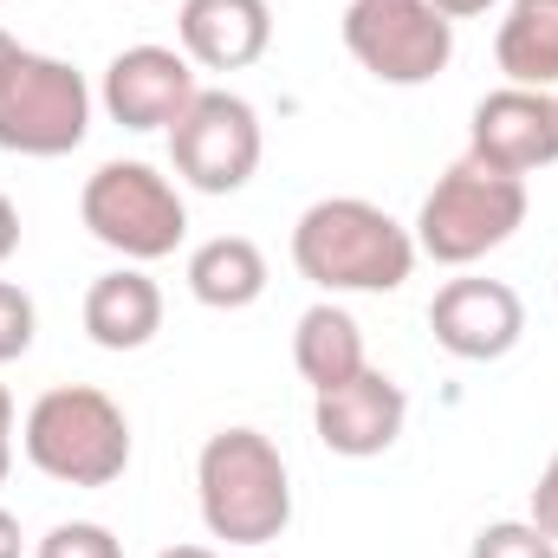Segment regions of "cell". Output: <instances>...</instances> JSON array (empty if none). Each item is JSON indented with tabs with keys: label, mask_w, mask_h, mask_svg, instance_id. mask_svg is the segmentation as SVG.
Masks as SVG:
<instances>
[{
	"label": "cell",
	"mask_w": 558,
	"mask_h": 558,
	"mask_svg": "<svg viewBox=\"0 0 558 558\" xmlns=\"http://www.w3.org/2000/svg\"><path fill=\"white\" fill-rule=\"evenodd\" d=\"M292 267L318 292H397L416 274V234L364 195H331L299 215Z\"/></svg>",
	"instance_id": "6da1fadb"
},
{
	"label": "cell",
	"mask_w": 558,
	"mask_h": 558,
	"mask_svg": "<svg viewBox=\"0 0 558 558\" xmlns=\"http://www.w3.org/2000/svg\"><path fill=\"white\" fill-rule=\"evenodd\" d=\"M195 494H202V526L221 546H274L292 526V474L274 435L260 428L208 435L195 461Z\"/></svg>",
	"instance_id": "7a4b0ae2"
},
{
	"label": "cell",
	"mask_w": 558,
	"mask_h": 558,
	"mask_svg": "<svg viewBox=\"0 0 558 558\" xmlns=\"http://www.w3.org/2000/svg\"><path fill=\"white\" fill-rule=\"evenodd\" d=\"M20 448L46 481L65 487H111L131 468V416L92 390V384H59L46 390L26 422H20Z\"/></svg>",
	"instance_id": "3957f363"
},
{
	"label": "cell",
	"mask_w": 558,
	"mask_h": 558,
	"mask_svg": "<svg viewBox=\"0 0 558 558\" xmlns=\"http://www.w3.org/2000/svg\"><path fill=\"white\" fill-rule=\"evenodd\" d=\"M520 221H526V182L461 156L422 195L416 254H428L435 267H474L494 247H507L520 234Z\"/></svg>",
	"instance_id": "277c9868"
},
{
	"label": "cell",
	"mask_w": 558,
	"mask_h": 558,
	"mask_svg": "<svg viewBox=\"0 0 558 558\" xmlns=\"http://www.w3.org/2000/svg\"><path fill=\"white\" fill-rule=\"evenodd\" d=\"M78 221L92 228L98 247L124 254L131 267L149 260H169L189 234V208H182V189L149 169V162H105L85 175V195H78Z\"/></svg>",
	"instance_id": "5b68a950"
},
{
	"label": "cell",
	"mask_w": 558,
	"mask_h": 558,
	"mask_svg": "<svg viewBox=\"0 0 558 558\" xmlns=\"http://www.w3.org/2000/svg\"><path fill=\"white\" fill-rule=\"evenodd\" d=\"M85 131H92L85 72L20 46L0 72V149L7 156H72Z\"/></svg>",
	"instance_id": "8992f818"
},
{
	"label": "cell",
	"mask_w": 558,
	"mask_h": 558,
	"mask_svg": "<svg viewBox=\"0 0 558 558\" xmlns=\"http://www.w3.org/2000/svg\"><path fill=\"white\" fill-rule=\"evenodd\" d=\"M344 46L377 85H428L454 59V20L428 0H351Z\"/></svg>",
	"instance_id": "52a82bcc"
},
{
	"label": "cell",
	"mask_w": 558,
	"mask_h": 558,
	"mask_svg": "<svg viewBox=\"0 0 558 558\" xmlns=\"http://www.w3.org/2000/svg\"><path fill=\"white\" fill-rule=\"evenodd\" d=\"M260 111L234 92H195V105L169 124V162L202 195H241L260 169Z\"/></svg>",
	"instance_id": "ba28073f"
},
{
	"label": "cell",
	"mask_w": 558,
	"mask_h": 558,
	"mask_svg": "<svg viewBox=\"0 0 558 558\" xmlns=\"http://www.w3.org/2000/svg\"><path fill=\"white\" fill-rule=\"evenodd\" d=\"M468 156L500 169V175H533L558 162V98L553 92H526V85H500L474 105L468 118Z\"/></svg>",
	"instance_id": "9c48e42d"
},
{
	"label": "cell",
	"mask_w": 558,
	"mask_h": 558,
	"mask_svg": "<svg viewBox=\"0 0 558 558\" xmlns=\"http://www.w3.org/2000/svg\"><path fill=\"white\" fill-rule=\"evenodd\" d=\"M428 331L461 364H494L526 338V305L507 279H448L428 305Z\"/></svg>",
	"instance_id": "30bf717a"
},
{
	"label": "cell",
	"mask_w": 558,
	"mask_h": 558,
	"mask_svg": "<svg viewBox=\"0 0 558 558\" xmlns=\"http://www.w3.org/2000/svg\"><path fill=\"white\" fill-rule=\"evenodd\" d=\"M403 422H410V397H403V384L384 377L377 364H364L357 377L318 390V403H312L318 441H325L331 454H344V461H371V454L397 448Z\"/></svg>",
	"instance_id": "8fae6325"
},
{
	"label": "cell",
	"mask_w": 558,
	"mask_h": 558,
	"mask_svg": "<svg viewBox=\"0 0 558 558\" xmlns=\"http://www.w3.org/2000/svg\"><path fill=\"white\" fill-rule=\"evenodd\" d=\"M195 65L175 46H124L105 65V111L124 131H169L195 105Z\"/></svg>",
	"instance_id": "7c38bea8"
},
{
	"label": "cell",
	"mask_w": 558,
	"mask_h": 558,
	"mask_svg": "<svg viewBox=\"0 0 558 558\" xmlns=\"http://www.w3.org/2000/svg\"><path fill=\"white\" fill-rule=\"evenodd\" d=\"M182 52L202 72H247L274 46V7L267 0H182L175 13Z\"/></svg>",
	"instance_id": "4fadbf2b"
},
{
	"label": "cell",
	"mask_w": 558,
	"mask_h": 558,
	"mask_svg": "<svg viewBox=\"0 0 558 558\" xmlns=\"http://www.w3.org/2000/svg\"><path fill=\"white\" fill-rule=\"evenodd\" d=\"M162 331V286L143 267H118L85 286V338L98 351H143Z\"/></svg>",
	"instance_id": "5bb4252c"
},
{
	"label": "cell",
	"mask_w": 558,
	"mask_h": 558,
	"mask_svg": "<svg viewBox=\"0 0 558 558\" xmlns=\"http://www.w3.org/2000/svg\"><path fill=\"white\" fill-rule=\"evenodd\" d=\"M494 65L507 85L558 92V0H513L494 33Z\"/></svg>",
	"instance_id": "9a60e30c"
},
{
	"label": "cell",
	"mask_w": 558,
	"mask_h": 558,
	"mask_svg": "<svg viewBox=\"0 0 558 558\" xmlns=\"http://www.w3.org/2000/svg\"><path fill=\"white\" fill-rule=\"evenodd\" d=\"M292 364L312 390H331L344 377H357L371 357H364V331L357 318L338 305V299H318L312 312H299V331H292Z\"/></svg>",
	"instance_id": "2e32d148"
},
{
	"label": "cell",
	"mask_w": 558,
	"mask_h": 558,
	"mask_svg": "<svg viewBox=\"0 0 558 558\" xmlns=\"http://www.w3.org/2000/svg\"><path fill=\"white\" fill-rule=\"evenodd\" d=\"M189 292L208 312H247L267 292V254L247 234H215L189 254Z\"/></svg>",
	"instance_id": "e0dca14e"
},
{
	"label": "cell",
	"mask_w": 558,
	"mask_h": 558,
	"mask_svg": "<svg viewBox=\"0 0 558 558\" xmlns=\"http://www.w3.org/2000/svg\"><path fill=\"white\" fill-rule=\"evenodd\" d=\"M468 558H558V539H546L533 520H494L474 533Z\"/></svg>",
	"instance_id": "ac0fdd59"
},
{
	"label": "cell",
	"mask_w": 558,
	"mask_h": 558,
	"mask_svg": "<svg viewBox=\"0 0 558 558\" xmlns=\"http://www.w3.org/2000/svg\"><path fill=\"white\" fill-rule=\"evenodd\" d=\"M33 558H124V546H118V533L98 526V520H65V526H52V533L33 546Z\"/></svg>",
	"instance_id": "d6986e66"
},
{
	"label": "cell",
	"mask_w": 558,
	"mask_h": 558,
	"mask_svg": "<svg viewBox=\"0 0 558 558\" xmlns=\"http://www.w3.org/2000/svg\"><path fill=\"white\" fill-rule=\"evenodd\" d=\"M33 331H39V312H33V299H26V286L0 279V364L26 357V351H33Z\"/></svg>",
	"instance_id": "ffe728a7"
},
{
	"label": "cell",
	"mask_w": 558,
	"mask_h": 558,
	"mask_svg": "<svg viewBox=\"0 0 558 558\" xmlns=\"http://www.w3.org/2000/svg\"><path fill=\"white\" fill-rule=\"evenodd\" d=\"M526 520H533L546 539H558V454L539 468V487H533V507H526Z\"/></svg>",
	"instance_id": "44dd1931"
},
{
	"label": "cell",
	"mask_w": 558,
	"mask_h": 558,
	"mask_svg": "<svg viewBox=\"0 0 558 558\" xmlns=\"http://www.w3.org/2000/svg\"><path fill=\"white\" fill-rule=\"evenodd\" d=\"M13 247H20V208L0 195V267L13 260Z\"/></svg>",
	"instance_id": "7402d4cb"
},
{
	"label": "cell",
	"mask_w": 558,
	"mask_h": 558,
	"mask_svg": "<svg viewBox=\"0 0 558 558\" xmlns=\"http://www.w3.org/2000/svg\"><path fill=\"white\" fill-rule=\"evenodd\" d=\"M7 468H13V397L0 384V481H7Z\"/></svg>",
	"instance_id": "603a6c76"
},
{
	"label": "cell",
	"mask_w": 558,
	"mask_h": 558,
	"mask_svg": "<svg viewBox=\"0 0 558 558\" xmlns=\"http://www.w3.org/2000/svg\"><path fill=\"white\" fill-rule=\"evenodd\" d=\"M435 13H448V20H481V13H494L500 0H428Z\"/></svg>",
	"instance_id": "cb8c5ba5"
},
{
	"label": "cell",
	"mask_w": 558,
	"mask_h": 558,
	"mask_svg": "<svg viewBox=\"0 0 558 558\" xmlns=\"http://www.w3.org/2000/svg\"><path fill=\"white\" fill-rule=\"evenodd\" d=\"M0 558H26V533H20V520L0 507Z\"/></svg>",
	"instance_id": "d4e9b609"
},
{
	"label": "cell",
	"mask_w": 558,
	"mask_h": 558,
	"mask_svg": "<svg viewBox=\"0 0 558 558\" xmlns=\"http://www.w3.org/2000/svg\"><path fill=\"white\" fill-rule=\"evenodd\" d=\"M156 558H221L215 546H162Z\"/></svg>",
	"instance_id": "484cf974"
},
{
	"label": "cell",
	"mask_w": 558,
	"mask_h": 558,
	"mask_svg": "<svg viewBox=\"0 0 558 558\" xmlns=\"http://www.w3.org/2000/svg\"><path fill=\"white\" fill-rule=\"evenodd\" d=\"M13 52H20V39H13V33H0V72H7V59H13Z\"/></svg>",
	"instance_id": "4316f807"
},
{
	"label": "cell",
	"mask_w": 558,
	"mask_h": 558,
	"mask_svg": "<svg viewBox=\"0 0 558 558\" xmlns=\"http://www.w3.org/2000/svg\"><path fill=\"white\" fill-rule=\"evenodd\" d=\"M553 98H558V92H553Z\"/></svg>",
	"instance_id": "83f0119b"
}]
</instances>
